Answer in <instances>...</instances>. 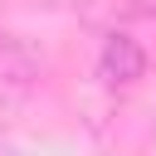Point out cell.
Segmentation results:
<instances>
[{
	"label": "cell",
	"mask_w": 156,
	"mask_h": 156,
	"mask_svg": "<svg viewBox=\"0 0 156 156\" xmlns=\"http://www.w3.org/2000/svg\"><path fill=\"white\" fill-rule=\"evenodd\" d=\"M141 68H146L141 44H136L132 34H107V44H102V54H98V78H102L107 88H127V83L141 78Z\"/></svg>",
	"instance_id": "obj_1"
},
{
	"label": "cell",
	"mask_w": 156,
	"mask_h": 156,
	"mask_svg": "<svg viewBox=\"0 0 156 156\" xmlns=\"http://www.w3.org/2000/svg\"><path fill=\"white\" fill-rule=\"evenodd\" d=\"M34 78H39V58H34V49L20 44V39H0V102L20 98Z\"/></svg>",
	"instance_id": "obj_2"
}]
</instances>
